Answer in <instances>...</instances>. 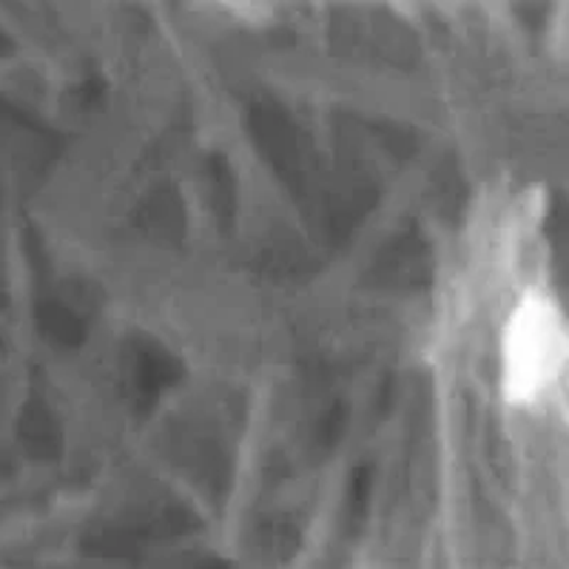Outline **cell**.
<instances>
[{
	"label": "cell",
	"mask_w": 569,
	"mask_h": 569,
	"mask_svg": "<svg viewBox=\"0 0 569 569\" xmlns=\"http://www.w3.org/2000/svg\"><path fill=\"white\" fill-rule=\"evenodd\" d=\"M182 376V365L166 348L154 342L131 345L129 359V388L134 396V408L146 410L157 401V396L177 382Z\"/></svg>",
	"instance_id": "6da1fadb"
},
{
	"label": "cell",
	"mask_w": 569,
	"mask_h": 569,
	"mask_svg": "<svg viewBox=\"0 0 569 569\" xmlns=\"http://www.w3.org/2000/svg\"><path fill=\"white\" fill-rule=\"evenodd\" d=\"M385 284H401V288H416V284L430 282V262H427V248L421 246L416 233H405L396 240L390 251H385L379 271Z\"/></svg>",
	"instance_id": "7a4b0ae2"
},
{
	"label": "cell",
	"mask_w": 569,
	"mask_h": 569,
	"mask_svg": "<svg viewBox=\"0 0 569 569\" xmlns=\"http://www.w3.org/2000/svg\"><path fill=\"white\" fill-rule=\"evenodd\" d=\"M370 490H373V470H370V465H362L353 472V481H350L348 490V507H345V525H348L350 536H356L359 527L365 525Z\"/></svg>",
	"instance_id": "3957f363"
},
{
	"label": "cell",
	"mask_w": 569,
	"mask_h": 569,
	"mask_svg": "<svg viewBox=\"0 0 569 569\" xmlns=\"http://www.w3.org/2000/svg\"><path fill=\"white\" fill-rule=\"evenodd\" d=\"M208 180H211L213 188V208L220 213L222 226H228L233 217V206H237V188H233L231 169L220 157H213L211 166H208Z\"/></svg>",
	"instance_id": "277c9868"
},
{
	"label": "cell",
	"mask_w": 569,
	"mask_h": 569,
	"mask_svg": "<svg viewBox=\"0 0 569 569\" xmlns=\"http://www.w3.org/2000/svg\"><path fill=\"white\" fill-rule=\"evenodd\" d=\"M345 421H348V410H345V405H337V408L328 413V419L322 421V433H319V445H322L325 450H330V447L342 439Z\"/></svg>",
	"instance_id": "5b68a950"
}]
</instances>
